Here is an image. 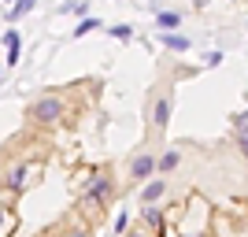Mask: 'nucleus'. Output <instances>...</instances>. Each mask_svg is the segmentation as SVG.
Segmentation results:
<instances>
[{
	"label": "nucleus",
	"mask_w": 248,
	"mask_h": 237,
	"mask_svg": "<svg viewBox=\"0 0 248 237\" xmlns=\"http://www.w3.org/2000/svg\"><path fill=\"white\" fill-rule=\"evenodd\" d=\"M100 78H78L67 85H48L22 108V126L41 134H71L100 100Z\"/></svg>",
	"instance_id": "f257e3e1"
},
{
	"label": "nucleus",
	"mask_w": 248,
	"mask_h": 237,
	"mask_svg": "<svg viewBox=\"0 0 248 237\" xmlns=\"http://www.w3.org/2000/svg\"><path fill=\"white\" fill-rule=\"evenodd\" d=\"M52 156H56V137L19 126L11 137L0 141V193L15 196V200L30 193L45 178Z\"/></svg>",
	"instance_id": "f03ea898"
},
{
	"label": "nucleus",
	"mask_w": 248,
	"mask_h": 237,
	"mask_svg": "<svg viewBox=\"0 0 248 237\" xmlns=\"http://www.w3.org/2000/svg\"><path fill=\"white\" fill-rule=\"evenodd\" d=\"M71 186H74L71 211L78 219H85L89 226L100 230L104 222H108V215H111L115 200L123 196V182H119L115 163H111V159H104V163L85 167V171H78V178H74Z\"/></svg>",
	"instance_id": "7ed1b4c3"
},
{
	"label": "nucleus",
	"mask_w": 248,
	"mask_h": 237,
	"mask_svg": "<svg viewBox=\"0 0 248 237\" xmlns=\"http://www.w3.org/2000/svg\"><path fill=\"white\" fill-rule=\"evenodd\" d=\"M178 78H189V74H178ZM178 78L163 74L159 82H152V89L145 93V141L159 144L167 137V126H170V115H174V89Z\"/></svg>",
	"instance_id": "20e7f679"
},
{
	"label": "nucleus",
	"mask_w": 248,
	"mask_h": 237,
	"mask_svg": "<svg viewBox=\"0 0 248 237\" xmlns=\"http://www.w3.org/2000/svg\"><path fill=\"white\" fill-rule=\"evenodd\" d=\"M155 156H159V144H148V141H141L134 152L126 156V167H123V174H119V182H123V196L134 193V189H141L148 178L155 174Z\"/></svg>",
	"instance_id": "39448f33"
},
{
	"label": "nucleus",
	"mask_w": 248,
	"mask_h": 237,
	"mask_svg": "<svg viewBox=\"0 0 248 237\" xmlns=\"http://www.w3.org/2000/svg\"><path fill=\"white\" fill-rule=\"evenodd\" d=\"M170 193V178H163V174H152L145 182V186L137 189V204L141 207H152V204H159L163 196Z\"/></svg>",
	"instance_id": "423d86ee"
},
{
	"label": "nucleus",
	"mask_w": 248,
	"mask_h": 237,
	"mask_svg": "<svg viewBox=\"0 0 248 237\" xmlns=\"http://www.w3.org/2000/svg\"><path fill=\"white\" fill-rule=\"evenodd\" d=\"M19 230V211H15V196L0 193V237H15Z\"/></svg>",
	"instance_id": "0eeeda50"
},
{
	"label": "nucleus",
	"mask_w": 248,
	"mask_h": 237,
	"mask_svg": "<svg viewBox=\"0 0 248 237\" xmlns=\"http://www.w3.org/2000/svg\"><path fill=\"white\" fill-rule=\"evenodd\" d=\"M178 163H182V148H159V156H155V174H163V178H170L178 171Z\"/></svg>",
	"instance_id": "6e6552de"
},
{
	"label": "nucleus",
	"mask_w": 248,
	"mask_h": 237,
	"mask_svg": "<svg viewBox=\"0 0 248 237\" xmlns=\"http://www.w3.org/2000/svg\"><path fill=\"white\" fill-rule=\"evenodd\" d=\"M155 37H159V45L170 48V52H189V48H193V41H189L186 33H178V30H159Z\"/></svg>",
	"instance_id": "1a4fd4ad"
},
{
	"label": "nucleus",
	"mask_w": 248,
	"mask_h": 237,
	"mask_svg": "<svg viewBox=\"0 0 248 237\" xmlns=\"http://www.w3.org/2000/svg\"><path fill=\"white\" fill-rule=\"evenodd\" d=\"M4 45H8V67H15L19 63V56H22V37H19V30H4Z\"/></svg>",
	"instance_id": "9d476101"
},
{
	"label": "nucleus",
	"mask_w": 248,
	"mask_h": 237,
	"mask_svg": "<svg viewBox=\"0 0 248 237\" xmlns=\"http://www.w3.org/2000/svg\"><path fill=\"white\" fill-rule=\"evenodd\" d=\"M155 26L159 30H178L182 26V11H155Z\"/></svg>",
	"instance_id": "9b49d317"
},
{
	"label": "nucleus",
	"mask_w": 248,
	"mask_h": 237,
	"mask_svg": "<svg viewBox=\"0 0 248 237\" xmlns=\"http://www.w3.org/2000/svg\"><path fill=\"white\" fill-rule=\"evenodd\" d=\"M33 8H37V0H19V4H15V8L8 11V19H11V22H19L22 15H30Z\"/></svg>",
	"instance_id": "f8f14e48"
},
{
	"label": "nucleus",
	"mask_w": 248,
	"mask_h": 237,
	"mask_svg": "<svg viewBox=\"0 0 248 237\" xmlns=\"http://www.w3.org/2000/svg\"><path fill=\"white\" fill-rule=\"evenodd\" d=\"M93 30H100V19L89 15V19H82L78 26H74V37H85V33H93Z\"/></svg>",
	"instance_id": "ddd939ff"
},
{
	"label": "nucleus",
	"mask_w": 248,
	"mask_h": 237,
	"mask_svg": "<svg viewBox=\"0 0 248 237\" xmlns=\"http://www.w3.org/2000/svg\"><path fill=\"white\" fill-rule=\"evenodd\" d=\"M111 37H119V41H134V26H126V22H119V26H111Z\"/></svg>",
	"instance_id": "4468645a"
},
{
	"label": "nucleus",
	"mask_w": 248,
	"mask_h": 237,
	"mask_svg": "<svg viewBox=\"0 0 248 237\" xmlns=\"http://www.w3.org/2000/svg\"><path fill=\"white\" fill-rule=\"evenodd\" d=\"M233 134H248V108L233 115Z\"/></svg>",
	"instance_id": "2eb2a0df"
},
{
	"label": "nucleus",
	"mask_w": 248,
	"mask_h": 237,
	"mask_svg": "<svg viewBox=\"0 0 248 237\" xmlns=\"http://www.w3.org/2000/svg\"><path fill=\"white\" fill-rule=\"evenodd\" d=\"M123 237H155V234H152V230H148V226H145V222H134V226L126 230V234H123Z\"/></svg>",
	"instance_id": "dca6fc26"
},
{
	"label": "nucleus",
	"mask_w": 248,
	"mask_h": 237,
	"mask_svg": "<svg viewBox=\"0 0 248 237\" xmlns=\"http://www.w3.org/2000/svg\"><path fill=\"white\" fill-rule=\"evenodd\" d=\"M126 230H130V215H126V211H123V215L115 219V237H123Z\"/></svg>",
	"instance_id": "f3484780"
},
{
	"label": "nucleus",
	"mask_w": 248,
	"mask_h": 237,
	"mask_svg": "<svg viewBox=\"0 0 248 237\" xmlns=\"http://www.w3.org/2000/svg\"><path fill=\"white\" fill-rule=\"evenodd\" d=\"M233 144H237V152L248 159V134H233Z\"/></svg>",
	"instance_id": "a211bd4d"
},
{
	"label": "nucleus",
	"mask_w": 248,
	"mask_h": 237,
	"mask_svg": "<svg viewBox=\"0 0 248 237\" xmlns=\"http://www.w3.org/2000/svg\"><path fill=\"white\" fill-rule=\"evenodd\" d=\"M204 63H207V67H218V63H222V52H207Z\"/></svg>",
	"instance_id": "6ab92c4d"
},
{
	"label": "nucleus",
	"mask_w": 248,
	"mask_h": 237,
	"mask_svg": "<svg viewBox=\"0 0 248 237\" xmlns=\"http://www.w3.org/2000/svg\"><path fill=\"white\" fill-rule=\"evenodd\" d=\"M207 4H211V0H193V8H197V11H204Z\"/></svg>",
	"instance_id": "aec40b11"
},
{
	"label": "nucleus",
	"mask_w": 248,
	"mask_h": 237,
	"mask_svg": "<svg viewBox=\"0 0 248 237\" xmlns=\"http://www.w3.org/2000/svg\"><path fill=\"white\" fill-rule=\"evenodd\" d=\"M0 78H4V67H0Z\"/></svg>",
	"instance_id": "412c9836"
},
{
	"label": "nucleus",
	"mask_w": 248,
	"mask_h": 237,
	"mask_svg": "<svg viewBox=\"0 0 248 237\" xmlns=\"http://www.w3.org/2000/svg\"><path fill=\"white\" fill-rule=\"evenodd\" d=\"M4 4H8V0H4Z\"/></svg>",
	"instance_id": "4be33fe9"
}]
</instances>
